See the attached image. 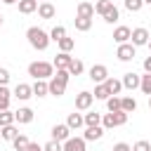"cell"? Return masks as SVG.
<instances>
[{"label": "cell", "mask_w": 151, "mask_h": 151, "mask_svg": "<svg viewBox=\"0 0 151 151\" xmlns=\"http://www.w3.org/2000/svg\"><path fill=\"white\" fill-rule=\"evenodd\" d=\"M26 38H28V45H31L33 50H38V52H45V50L50 47V42H52L50 33H45V31L38 28V26H31V28L26 31Z\"/></svg>", "instance_id": "cell-1"}, {"label": "cell", "mask_w": 151, "mask_h": 151, "mask_svg": "<svg viewBox=\"0 0 151 151\" xmlns=\"http://www.w3.org/2000/svg\"><path fill=\"white\" fill-rule=\"evenodd\" d=\"M68 78H71L68 68H57V73L50 78V94H54V97H61V94L66 92Z\"/></svg>", "instance_id": "cell-2"}, {"label": "cell", "mask_w": 151, "mask_h": 151, "mask_svg": "<svg viewBox=\"0 0 151 151\" xmlns=\"http://www.w3.org/2000/svg\"><path fill=\"white\" fill-rule=\"evenodd\" d=\"M28 76H33L35 80H47L54 76V64L50 61H33L28 64Z\"/></svg>", "instance_id": "cell-3"}, {"label": "cell", "mask_w": 151, "mask_h": 151, "mask_svg": "<svg viewBox=\"0 0 151 151\" xmlns=\"http://www.w3.org/2000/svg\"><path fill=\"white\" fill-rule=\"evenodd\" d=\"M127 116H130V113H125L123 109H120V111H109L106 116H101V125H104V130L120 127V125L127 123Z\"/></svg>", "instance_id": "cell-4"}, {"label": "cell", "mask_w": 151, "mask_h": 151, "mask_svg": "<svg viewBox=\"0 0 151 151\" xmlns=\"http://www.w3.org/2000/svg\"><path fill=\"white\" fill-rule=\"evenodd\" d=\"M106 78H109V68H106L104 64H94V66L90 68V80H92V83L99 85V83H104Z\"/></svg>", "instance_id": "cell-5"}, {"label": "cell", "mask_w": 151, "mask_h": 151, "mask_svg": "<svg viewBox=\"0 0 151 151\" xmlns=\"http://www.w3.org/2000/svg\"><path fill=\"white\" fill-rule=\"evenodd\" d=\"M116 57H118L120 61H132V59H134V45H132V42H123V45H118Z\"/></svg>", "instance_id": "cell-6"}, {"label": "cell", "mask_w": 151, "mask_h": 151, "mask_svg": "<svg viewBox=\"0 0 151 151\" xmlns=\"http://www.w3.org/2000/svg\"><path fill=\"white\" fill-rule=\"evenodd\" d=\"M92 101H94V94H92V92H80V94H76V109H78V111H87V109L92 106Z\"/></svg>", "instance_id": "cell-7"}, {"label": "cell", "mask_w": 151, "mask_h": 151, "mask_svg": "<svg viewBox=\"0 0 151 151\" xmlns=\"http://www.w3.org/2000/svg\"><path fill=\"white\" fill-rule=\"evenodd\" d=\"M130 40H132V45H134V47H142V45H146V42H149V31L139 26V28H134V31H132Z\"/></svg>", "instance_id": "cell-8"}, {"label": "cell", "mask_w": 151, "mask_h": 151, "mask_svg": "<svg viewBox=\"0 0 151 151\" xmlns=\"http://www.w3.org/2000/svg\"><path fill=\"white\" fill-rule=\"evenodd\" d=\"M139 83H142V76H137L134 71H130V73L123 76V87H125V90H137Z\"/></svg>", "instance_id": "cell-9"}, {"label": "cell", "mask_w": 151, "mask_h": 151, "mask_svg": "<svg viewBox=\"0 0 151 151\" xmlns=\"http://www.w3.org/2000/svg\"><path fill=\"white\" fill-rule=\"evenodd\" d=\"M14 97H17V99H21V101H26V99H31V97H33V85H26V83H19V85L14 87Z\"/></svg>", "instance_id": "cell-10"}, {"label": "cell", "mask_w": 151, "mask_h": 151, "mask_svg": "<svg viewBox=\"0 0 151 151\" xmlns=\"http://www.w3.org/2000/svg\"><path fill=\"white\" fill-rule=\"evenodd\" d=\"M101 137H104V127H101V125L85 127V134H83V139H85V142H97V139H101Z\"/></svg>", "instance_id": "cell-11"}, {"label": "cell", "mask_w": 151, "mask_h": 151, "mask_svg": "<svg viewBox=\"0 0 151 151\" xmlns=\"http://www.w3.org/2000/svg\"><path fill=\"white\" fill-rule=\"evenodd\" d=\"M64 151H85V139L83 137H68L64 142Z\"/></svg>", "instance_id": "cell-12"}, {"label": "cell", "mask_w": 151, "mask_h": 151, "mask_svg": "<svg viewBox=\"0 0 151 151\" xmlns=\"http://www.w3.org/2000/svg\"><path fill=\"white\" fill-rule=\"evenodd\" d=\"M68 137H71V127H68V125H54V127H52V139L66 142Z\"/></svg>", "instance_id": "cell-13"}, {"label": "cell", "mask_w": 151, "mask_h": 151, "mask_svg": "<svg viewBox=\"0 0 151 151\" xmlns=\"http://www.w3.org/2000/svg\"><path fill=\"white\" fill-rule=\"evenodd\" d=\"M130 35H132V31H130L127 26H118V28L113 31V40H116L118 45H123V42H127V40H130Z\"/></svg>", "instance_id": "cell-14"}, {"label": "cell", "mask_w": 151, "mask_h": 151, "mask_svg": "<svg viewBox=\"0 0 151 151\" xmlns=\"http://www.w3.org/2000/svg\"><path fill=\"white\" fill-rule=\"evenodd\" d=\"M14 120H17V123H21V125H26V123H31V120H33V111H31L28 106H24V109L14 111Z\"/></svg>", "instance_id": "cell-15"}, {"label": "cell", "mask_w": 151, "mask_h": 151, "mask_svg": "<svg viewBox=\"0 0 151 151\" xmlns=\"http://www.w3.org/2000/svg\"><path fill=\"white\" fill-rule=\"evenodd\" d=\"M38 14H40V19H52L57 14V9H54L52 2H40L38 5Z\"/></svg>", "instance_id": "cell-16"}, {"label": "cell", "mask_w": 151, "mask_h": 151, "mask_svg": "<svg viewBox=\"0 0 151 151\" xmlns=\"http://www.w3.org/2000/svg\"><path fill=\"white\" fill-rule=\"evenodd\" d=\"M71 61H73V57H71L68 52H59V54L54 57V61H52V64H54V68H68V64H71Z\"/></svg>", "instance_id": "cell-17"}, {"label": "cell", "mask_w": 151, "mask_h": 151, "mask_svg": "<svg viewBox=\"0 0 151 151\" xmlns=\"http://www.w3.org/2000/svg\"><path fill=\"white\" fill-rule=\"evenodd\" d=\"M66 125H68L71 130H78V127H83V125H85V116H80V113H68Z\"/></svg>", "instance_id": "cell-18"}, {"label": "cell", "mask_w": 151, "mask_h": 151, "mask_svg": "<svg viewBox=\"0 0 151 151\" xmlns=\"http://www.w3.org/2000/svg\"><path fill=\"white\" fill-rule=\"evenodd\" d=\"M38 0H19V12L21 14H33L35 9H38Z\"/></svg>", "instance_id": "cell-19"}, {"label": "cell", "mask_w": 151, "mask_h": 151, "mask_svg": "<svg viewBox=\"0 0 151 151\" xmlns=\"http://www.w3.org/2000/svg\"><path fill=\"white\" fill-rule=\"evenodd\" d=\"M104 85H106V90H109L111 94H120V92H123V80H116V78H106V80H104Z\"/></svg>", "instance_id": "cell-20"}, {"label": "cell", "mask_w": 151, "mask_h": 151, "mask_svg": "<svg viewBox=\"0 0 151 151\" xmlns=\"http://www.w3.org/2000/svg\"><path fill=\"white\" fill-rule=\"evenodd\" d=\"M33 94H35V97L50 94V83H47V80H35V83H33Z\"/></svg>", "instance_id": "cell-21"}, {"label": "cell", "mask_w": 151, "mask_h": 151, "mask_svg": "<svg viewBox=\"0 0 151 151\" xmlns=\"http://www.w3.org/2000/svg\"><path fill=\"white\" fill-rule=\"evenodd\" d=\"M17 134H19V130L14 127V123H12V125L0 127V137H2V139H7V142H14V139H17Z\"/></svg>", "instance_id": "cell-22"}, {"label": "cell", "mask_w": 151, "mask_h": 151, "mask_svg": "<svg viewBox=\"0 0 151 151\" xmlns=\"http://www.w3.org/2000/svg\"><path fill=\"white\" fill-rule=\"evenodd\" d=\"M9 99H12V92L7 90V85H0V111L9 109Z\"/></svg>", "instance_id": "cell-23"}, {"label": "cell", "mask_w": 151, "mask_h": 151, "mask_svg": "<svg viewBox=\"0 0 151 151\" xmlns=\"http://www.w3.org/2000/svg\"><path fill=\"white\" fill-rule=\"evenodd\" d=\"M73 24H76L78 31H90V28H92V17H78V14H76Z\"/></svg>", "instance_id": "cell-24"}, {"label": "cell", "mask_w": 151, "mask_h": 151, "mask_svg": "<svg viewBox=\"0 0 151 151\" xmlns=\"http://www.w3.org/2000/svg\"><path fill=\"white\" fill-rule=\"evenodd\" d=\"M78 17H94V5L90 2H78Z\"/></svg>", "instance_id": "cell-25"}, {"label": "cell", "mask_w": 151, "mask_h": 151, "mask_svg": "<svg viewBox=\"0 0 151 151\" xmlns=\"http://www.w3.org/2000/svg\"><path fill=\"white\" fill-rule=\"evenodd\" d=\"M120 109H123L125 113H132V111L137 109V101H134V97H120Z\"/></svg>", "instance_id": "cell-26"}, {"label": "cell", "mask_w": 151, "mask_h": 151, "mask_svg": "<svg viewBox=\"0 0 151 151\" xmlns=\"http://www.w3.org/2000/svg\"><path fill=\"white\" fill-rule=\"evenodd\" d=\"M12 144H14V151H26L31 142H28V137H26V134H21V132H19V134H17V139H14Z\"/></svg>", "instance_id": "cell-27"}, {"label": "cell", "mask_w": 151, "mask_h": 151, "mask_svg": "<svg viewBox=\"0 0 151 151\" xmlns=\"http://www.w3.org/2000/svg\"><path fill=\"white\" fill-rule=\"evenodd\" d=\"M85 125L92 127V125H101V113L92 111V113H85Z\"/></svg>", "instance_id": "cell-28"}, {"label": "cell", "mask_w": 151, "mask_h": 151, "mask_svg": "<svg viewBox=\"0 0 151 151\" xmlns=\"http://www.w3.org/2000/svg\"><path fill=\"white\" fill-rule=\"evenodd\" d=\"M111 7H113V2H111V0H99V2H97V5H94V12H97V14H101V17H104V14H106V12H109V9H111Z\"/></svg>", "instance_id": "cell-29"}, {"label": "cell", "mask_w": 151, "mask_h": 151, "mask_svg": "<svg viewBox=\"0 0 151 151\" xmlns=\"http://www.w3.org/2000/svg\"><path fill=\"white\" fill-rule=\"evenodd\" d=\"M118 19H120V12H118V7L113 5V7H111L106 14H104V21H106V24H116Z\"/></svg>", "instance_id": "cell-30"}, {"label": "cell", "mask_w": 151, "mask_h": 151, "mask_svg": "<svg viewBox=\"0 0 151 151\" xmlns=\"http://www.w3.org/2000/svg\"><path fill=\"white\" fill-rule=\"evenodd\" d=\"M83 71H85V66H83L80 59H73V61L68 64V73H71V76H80Z\"/></svg>", "instance_id": "cell-31"}, {"label": "cell", "mask_w": 151, "mask_h": 151, "mask_svg": "<svg viewBox=\"0 0 151 151\" xmlns=\"http://www.w3.org/2000/svg\"><path fill=\"white\" fill-rule=\"evenodd\" d=\"M92 94H94V99H109V97H111V92L106 90V85H104V83H99V85L94 87V92H92Z\"/></svg>", "instance_id": "cell-32"}, {"label": "cell", "mask_w": 151, "mask_h": 151, "mask_svg": "<svg viewBox=\"0 0 151 151\" xmlns=\"http://www.w3.org/2000/svg\"><path fill=\"white\" fill-rule=\"evenodd\" d=\"M12 123H17L14 120V113L7 109V111H0V127H5V125H12Z\"/></svg>", "instance_id": "cell-33"}, {"label": "cell", "mask_w": 151, "mask_h": 151, "mask_svg": "<svg viewBox=\"0 0 151 151\" xmlns=\"http://www.w3.org/2000/svg\"><path fill=\"white\" fill-rule=\"evenodd\" d=\"M50 38H52L54 42H59L61 38H66V28H64V26H54V28L50 31Z\"/></svg>", "instance_id": "cell-34"}, {"label": "cell", "mask_w": 151, "mask_h": 151, "mask_svg": "<svg viewBox=\"0 0 151 151\" xmlns=\"http://www.w3.org/2000/svg\"><path fill=\"white\" fill-rule=\"evenodd\" d=\"M73 47H76V40H73V38H68V35H66V38H61V40H59V50H61V52H71Z\"/></svg>", "instance_id": "cell-35"}, {"label": "cell", "mask_w": 151, "mask_h": 151, "mask_svg": "<svg viewBox=\"0 0 151 151\" xmlns=\"http://www.w3.org/2000/svg\"><path fill=\"white\" fill-rule=\"evenodd\" d=\"M139 90H142L144 94H149V97H151V73H146V76H142V83H139Z\"/></svg>", "instance_id": "cell-36"}, {"label": "cell", "mask_w": 151, "mask_h": 151, "mask_svg": "<svg viewBox=\"0 0 151 151\" xmlns=\"http://www.w3.org/2000/svg\"><path fill=\"white\" fill-rule=\"evenodd\" d=\"M144 7V0H125V9L127 12H139Z\"/></svg>", "instance_id": "cell-37"}, {"label": "cell", "mask_w": 151, "mask_h": 151, "mask_svg": "<svg viewBox=\"0 0 151 151\" xmlns=\"http://www.w3.org/2000/svg\"><path fill=\"white\" fill-rule=\"evenodd\" d=\"M106 106H109V111H120V97H109L106 99Z\"/></svg>", "instance_id": "cell-38"}, {"label": "cell", "mask_w": 151, "mask_h": 151, "mask_svg": "<svg viewBox=\"0 0 151 151\" xmlns=\"http://www.w3.org/2000/svg\"><path fill=\"white\" fill-rule=\"evenodd\" d=\"M42 149H45V151H64V144H61V142H57V139H50Z\"/></svg>", "instance_id": "cell-39"}, {"label": "cell", "mask_w": 151, "mask_h": 151, "mask_svg": "<svg viewBox=\"0 0 151 151\" xmlns=\"http://www.w3.org/2000/svg\"><path fill=\"white\" fill-rule=\"evenodd\" d=\"M132 151H151V144L146 139H139V142L132 144Z\"/></svg>", "instance_id": "cell-40"}, {"label": "cell", "mask_w": 151, "mask_h": 151, "mask_svg": "<svg viewBox=\"0 0 151 151\" xmlns=\"http://www.w3.org/2000/svg\"><path fill=\"white\" fill-rule=\"evenodd\" d=\"M111 151H132V146L130 144H125V142H118V144H113V149Z\"/></svg>", "instance_id": "cell-41"}, {"label": "cell", "mask_w": 151, "mask_h": 151, "mask_svg": "<svg viewBox=\"0 0 151 151\" xmlns=\"http://www.w3.org/2000/svg\"><path fill=\"white\" fill-rule=\"evenodd\" d=\"M7 83H9V71L0 68V85H7Z\"/></svg>", "instance_id": "cell-42"}, {"label": "cell", "mask_w": 151, "mask_h": 151, "mask_svg": "<svg viewBox=\"0 0 151 151\" xmlns=\"http://www.w3.org/2000/svg\"><path fill=\"white\" fill-rule=\"evenodd\" d=\"M142 66H144V71H146V73H151V54L144 59V64H142Z\"/></svg>", "instance_id": "cell-43"}, {"label": "cell", "mask_w": 151, "mask_h": 151, "mask_svg": "<svg viewBox=\"0 0 151 151\" xmlns=\"http://www.w3.org/2000/svg\"><path fill=\"white\" fill-rule=\"evenodd\" d=\"M26 151H45V149H42V146H38V144H33V142H31V144H28V149H26Z\"/></svg>", "instance_id": "cell-44"}, {"label": "cell", "mask_w": 151, "mask_h": 151, "mask_svg": "<svg viewBox=\"0 0 151 151\" xmlns=\"http://www.w3.org/2000/svg\"><path fill=\"white\" fill-rule=\"evenodd\" d=\"M2 2H5V5H17L19 0H2Z\"/></svg>", "instance_id": "cell-45"}, {"label": "cell", "mask_w": 151, "mask_h": 151, "mask_svg": "<svg viewBox=\"0 0 151 151\" xmlns=\"http://www.w3.org/2000/svg\"><path fill=\"white\" fill-rule=\"evenodd\" d=\"M146 47H149V50H151V38H149V42H146Z\"/></svg>", "instance_id": "cell-46"}, {"label": "cell", "mask_w": 151, "mask_h": 151, "mask_svg": "<svg viewBox=\"0 0 151 151\" xmlns=\"http://www.w3.org/2000/svg\"><path fill=\"white\" fill-rule=\"evenodd\" d=\"M144 5H151V0H144Z\"/></svg>", "instance_id": "cell-47"}, {"label": "cell", "mask_w": 151, "mask_h": 151, "mask_svg": "<svg viewBox=\"0 0 151 151\" xmlns=\"http://www.w3.org/2000/svg\"><path fill=\"white\" fill-rule=\"evenodd\" d=\"M0 26H2V14H0Z\"/></svg>", "instance_id": "cell-48"}, {"label": "cell", "mask_w": 151, "mask_h": 151, "mask_svg": "<svg viewBox=\"0 0 151 151\" xmlns=\"http://www.w3.org/2000/svg\"><path fill=\"white\" fill-rule=\"evenodd\" d=\"M149 106H151V97H149Z\"/></svg>", "instance_id": "cell-49"}, {"label": "cell", "mask_w": 151, "mask_h": 151, "mask_svg": "<svg viewBox=\"0 0 151 151\" xmlns=\"http://www.w3.org/2000/svg\"><path fill=\"white\" fill-rule=\"evenodd\" d=\"M38 2H47V0H38Z\"/></svg>", "instance_id": "cell-50"}, {"label": "cell", "mask_w": 151, "mask_h": 151, "mask_svg": "<svg viewBox=\"0 0 151 151\" xmlns=\"http://www.w3.org/2000/svg\"><path fill=\"white\" fill-rule=\"evenodd\" d=\"M0 2H2V0H0Z\"/></svg>", "instance_id": "cell-51"}]
</instances>
